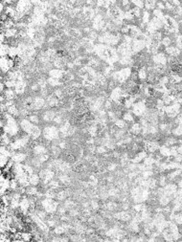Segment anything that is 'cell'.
Listing matches in <instances>:
<instances>
[{
    "label": "cell",
    "mask_w": 182,
    "mask_h": 242,
    "mask_svg": "<svg viewBox=\"0 0 182 242\" xmlns=\"http://www.w3.org/2000/svg\"><path fill=\"white\" fill-rule=\"evenodd\" d=\"M29 182H30L31 185H33V186H37L40 183V178L38 173L35 172L33 174L29 175Z\"/></svg>",
    "instance_id": "cell-1"
}]
</instances>
